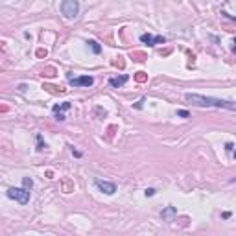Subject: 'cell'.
Instances as JSON below:
<instances>
[{
  "label": "cell",
  "instance_id": "1",
  "mask_svg": "<svg viewBox=\"0 0 236 236\" xmlns=\"http://www.w3.org/2000/svg\"><path fill=\"white\" fill-rule=\"evenodd\" d=\"M185 98H186V101L192 103V105H197V107H218V109H229V111L236 109V105H234L232 101L219 100V98H210V96H203V94L188 92Z\"/></svg>",
  "mask_w": 236,
  "mask_h": 236
},
{
  "label": "cell",
  "instance_id": "2",
  "mask_svg": "<svg viewBox=\"0 0 236 236\" xmlns=\"http://www.w3.org/2000/svg\"><path fill=\"white\" fill-rule=\"evenodd\" d=\"M61 13L67 19H76L79 13V2L78 0H63L61 2Z\"/></svg>",
  "mask_w": 236,
  "mask_h": 236
},
{
  "label": "cell",
  "instance_id": "3",
  "mask_svg": "<svg viewBox=\"0 0 236 236\" xmlns=\"http://www.w3.org/2000/svg\"><path fill=\"white\" fill-rule=\"evenodd\" d=\"M30 192H32V190H28L26 186H22V188H9L8 190V197L19 201L20 205H26L30 201Z\"/></svg>",
  "mask_w": 236,
  "mask_h": 236
},
{
  "label": "cell",
  "instance_id": "4",
  "mask_svg": "<svg viewBox=\"0 0 236 236\" xmlns=\"http://www.w3.org/2000/svg\"><path fill=\"white\" fill-rule=\"evenodd\" d=\"M94 185H96V188H98L100 192H103V194H107V196H113L114 192H116V185H114V183H109V181L96 179Z\"/></svg>",
  "mask_w": 236,
  "mask_h": 236
},
{
  "label": "cell",
  "instance_id": "5",
  "mask_svg": "<svg viewBox=\"0 0 236 236\" xmlns=\"http://www.w3.org/2000/svg\"><path fill=\"white\" fill-rule=\"evenodd\" d=\"M140 41L144 44H148V46H155V44H164L166 39L162 37V35H151V33H144L140 35Z\"/></svg>",
  "mask_w": 236,
  "mask_h": 236
},
{
  "label": "cell",
  "instance_id": "6",
  "mask_svg": "<svg viewBox=\"0 0 236 236\" xmlns=\"http://www.w3.org/2000/svg\"><path fill=\"white\" fill-rule=\"evenodd\" d=\"M68 83L72 87H91L94 83V78L91 76H79V78H68Z\"/></svg>",
  "mask_w": 236,
  "mask_h": 236
},
{
  "label": "cell",
  "instance_id": "7",
  "mask_svg": "<svg viewBox=\"0 0 236 236\" xmlns=\"http://www.w3.org/2000/svg\"><path fill=\"white\" fill-rule=\"evenodd\" d=\"M72 105H70V101H65V103H61V105H54V114H55V120H59V122H63L65 120V111H68Z\"/></svg>",
  "mask_w": 236,
  "mask_h": 236
},
{
  "label": "cell",
  "instance_id": "8",
  "mask_svg": "<svg viewBox=\"0 0 236 236\" xmlns=\"http://www.w3.org/2000/svg\"><path fill=\"white\" fill-rule=\"evenodd\" d=\"M175 216H177V209H175V206H166V209L162 210V219H164V221H173Z\"/></svg>",
  "mask_w": 236,
  "mask_h": 236
},
{
  "label": "cell",
  "instance_id": "9",
  "mask_svg": "<svg viewBox=\"0 0 236 236\" xmlns=\"http://www.w3.org/2000/svg\"><path fill=\"white\" fill-rule=\"evenodd\" d=\"M127 79H129V76H126V74H124V76H120V78H111V79H109V85L114 87V88H118V87H122Z\"/></svg>",
  "mask_w": 236,
  "mask_h": 236
},
{
  "label": "cell",
  "instance_id": "10",
  "mask_svg": "<svg viewBox=\"0 0 236 236\" xmlns=\"http://www.w3.org/2000/svg\"><path fill=\"white\" fill-rule=\"evenodd\" d=\"M88 46L92 48V52H94V54H100V52H101V46H100V44H98L96 41H88Z\"/></svg>",
  "mask_w": 236,
  "mask_h": 236
},
{
  "label": "cell",
  "instance_id": "11",
  "mask_svg": "<svg viewBox=\"0 0 236 236\" xmlns=\"http://www.w3.org/2000/svg\"><path fill=\"white\" fill-rule=\"evenodd\" d=\"M22 186H26L28 190H32V188H33V181H32V177H24V181H22Z\"/></svg>",
  "mask_w": 236,
  "mask_h": 236
},
{
  "label": "cell",
  "instance_id": "12",
  "mask_svg": "<svg viewBox=\"0 0 236 236\" xmlns=\"http://www.w3.org/2000/svg\"><path fill=\"white\" fill-rule=\"evenodd\" d=\"M44 148H46V144H42V137H41V135H37V150H39V151H42Z\"/></svg>",
  "mask_w": 236,
  "mask_h": 236
},
{
  "label": "cell",
  "instance_id": "13",
  "mask_svg": "<svg viewBox=\"0 0 236 236\" xmlns=\"http://www.w3.org/2000/svg\"><path fill=\"white\" fill-rule=\"evenodd\" d=\"M144 194H146V196H155V188H146Z\"/></svg>",
  "mask_w": 236,
  "mask_h": 236
},
{
  "label": "cell",
  "instance_id": "14",
  "mask_svg": "<svg viewBox=\"0 0 236 236\" xmlns=\"http://www.w3.org/2000/svg\"><path fill=\"white\" fill-rule=\"evenodd\" d=\"M177 116H183V118H188V111H177Z\"/></svg>",
  "mask_w": 236,
  "mask_h": 236
},
{
  "label": "cell",
  "instance_id": "15",
  "mask_svg": "<svg viewBox=\"0 0 236 236\" xmlns=\"http://www.w3.org/2000/svg\"><path fill=\"white\" fill-rule=\"evenodd\" d=\"M144 78H146V76H144V72H138V76H137V79H138V81H144Z\"/></svg>",
  "mask_w": 236,
  "mask_h": 236
},
{
  "label": "cell",
  "instance_id": "16",
  "mask_svg": "<svg viewBox=\"0 0 236 236\" xmlns=\"http://www.w3.org/2000/svg\"><path fill=\"white\" fill-rule=\"evenodd\" d=\"M72 153H74V157H81V151H78V150H74V148H72Z\"/></svg>",
  "mask_w": 236,
  "mask_h": 236
},
{
  "label": "cell",
  "instance_id": "17",
  "mask_svg": "<svg viewBox=\"0 0 236 236\" xmlns=\"http://www.w3.org/2000/svg\"><path fill=\"white\" fill-rule=\"evenodd\" d=\"M232 148H234V146H232V144H231V142H229V144H227V146H225V150H227V151H232Z\"/></svg>",
  "mask_w": 236,
  "mask_h": 236
},
{
  "label": "cell",
  "instance_id": "18",
  "mask_svg": "<svg viewBox=\"0 0 236 236\" xmlns=\"http://www.w3.org/2000/svg\"><path fill=\"white\" fill-rule=\"evenodd\" d=\"M142 103H144V100H140L138 103H135V107H137V109H140V107H142Z\"/></svg>",
  "mask_w": 236,
  "mask_h": 236
},
{
  "label": "cell",
  "instance_id": "19",
  "mask_svg": "<svg viewBox=\"0 0 236 236\" xmlns=\"http://www.w3.org/2000/svg\"><path fill=\"white\" fill-rule=\"evenodd\" d=\"M221 218H225V219H227V218H231V212H223V214H221Z\"/></svg>",
  "mask_w": 236,
  "mask_h": 236
},
{
  "label": "cell",
  "instance_id": "20",
  "mask_svg": "<svg viewBox=\"0 0 236 236\" xmlns=\"http://www.w3.org/2000/svg\"><path fill=\"white\" fill-rule=\"evenodd\" d=\"M232 44H234V46H232V50H234V52H236V37H234V39H232Z\"/></svg>",
  "mask_w": 236,
  "mask_h": 236
},
{
  "label": "cell",
  "instance_id": "21",
  "mask_svg": "<svg viewBox=\"0 0 236 236\" xmlns=\"http://www.w3.org/2000/svg\"><path fill=\"white\" fill-rule=\"evenodd\" d=\"M225 15H227V13H225ZM227 17H229V19H232V20H236V17H232V15H227Z\"/></svg>",
  "mask_w": 236,
  "mask_h": 236
},
{
  "label": "cell",
  "instance_id": "22",
  "mask_svg": "<svg viewBox=\"0 0 236 236\" xmlns=\"http://www.w3.org/2000/svg\"><path fill=\"white\" fill-rule=\"evenodd\" d=\"M234 159H236V151H234Z\"/></svg>",
  "mask_w": 236,
  "mask_h": 236
},
{
  "label": "cell",
  "instance_id": "23",
  "mask_svg": "<svg viewBox=\"0 0 236 236\" xmlns=\"http://www.w3.org/2000/svg\"><path fill=\"white\" fill-rule=\"evenodd\" d=\"M234 181H236V179H234Z\"/></svg>",
  "mask_w": 236,
  "mask_h": 236
}]
</instances>
